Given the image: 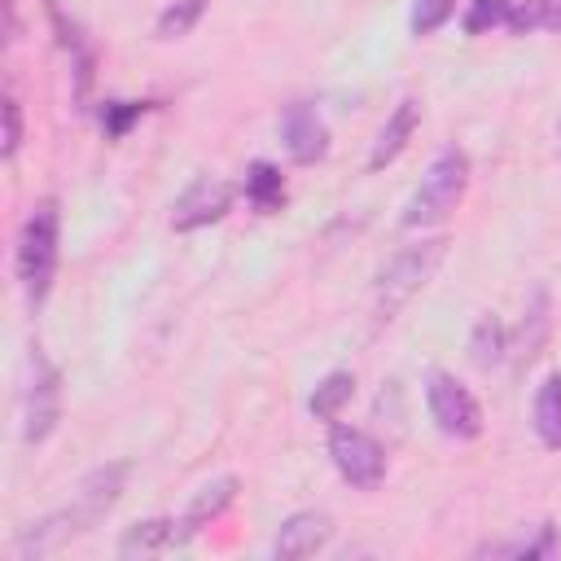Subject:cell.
I'll use <instances>...</instances> for the list:
<instances>
[{
    "mask_svg": "<svg viewBox=\"0 0 561 561\" xmlns=\"http://www.w3.org/2000/svg\"><path fill=\"white\" fill-rule=\"evenodd\" d=\"M232 210V184L219 175H197L171 206V228L175 232H197L206 224H219Z\"/></svg>",
    "mask_w": 561,
    "mask_h": 561,
    "instance_id": "ba28073f",
    "label": "cell"
},
{
    "mask_svg": "<svg viewBox=\"0 0 561 561\" xmlns=\"http://www.w3.org/2000/svg\"><path fill=\"white\" fill-rule=\"evenodd\" d=\"M127 478H131V465H127V460H110V465H96V469L75 486V500H70L66 508L75 513V522L83 526V535L123 500Z\"/></svg>",
    "mask_w": 561,
    "mask_h": 561,
    "instance_id": "52a82bcc",
    "label": "cell"
},
{
    "mask_svg": "<svg viewBox=\"0 0 561 561\" xmlns=\"http://www.w3.org/2000/svg\"><path fill=\"white\" fill-rule=\"evenodd\" d=\"M57 254H61V210L53 197L35 202L31 215L18 228V280L26 294V307H44L53 276H57Z\"/></svg>",
    "mask_w": 561,
    "mask_h": 561,
    "instance_id": "6da1fadb",
    "label": "cell"
},
{
    "mask_svg": "<svg viewBox=\"0 0 561 561\" xmlns=\"http://www.w3.org/2000/svg\"><path fill=\"white\" fill-rule=\"evenodd\" d=\"M513 35L535 31H561V0H513V13L504 22Z\"/></svg>",
    "mask_w": 561,
    "mask_h": 561,
    "instance_id": "ac0fdd59",
    "label": "cell"
},
{
    "mask_svg": "<svg viewBox=\"0 0 561 561\" xmlns=\"http://www.w3.org/2000/svg\"><path fill=\"white\" fill-rule=\"evenodd\" d=\"M188 543V530L180 517H149L123 530L118 539V557H158V552H175Z\"/></svg>",
    "mask_w": 561,
    "mask_h": 561,
    "instance_id": "8fae6325",
    "label": "cell"
},
{
    "mask_svg": "<svg viewBox=\"0 0 561 561\" xmlns=\"http://www.w3.org/2000/svg\"><path fill=\"white\" fill-rule=\"evenodd\" d=\"M482 552H491V557H526V561L552 557L557 552V526L552 522H539L535 535H522V539H508V543H491Z\"/></svg>",
    "mask_w": 561,
    "mask_h": 561,
    "instance_id": "d6986e66",
    "label": "cell"
},
{
    "mask_svg": "<svg viewBox=\"0 0 561 561\" xmlns=\"http://www.w3.org/2000/svg\"><path fill=\"white\" fill-rule=\"evenodd\" d=\"M245 202L259 210V215H272V210H280L285 206V175H280V167H272V162H250V171H245Z\"/></svg>",
    "mask_w": 561,
    "mask_h": 561,
    "instance_id": "9a60e30c",
    "label": "cell"
},
{
    "mask_svg": "<svg viewBox=\"0 0 561 561\" xmlns=\"http://www.w3.org/2000/svg\"><path fill=\"white\" fill-rule=\"evenodd\" d=\"M149 105L145 101H105L101 105V127H105V140H123L131 131V123H140Z\"/></svg>",
    "mask_w": 561,
    "mask_h": 561,
    "instance_id": "7402d4cb",
    "label": "cell"
},
{
    "mask_svg": "<svg viewBox=\"0 0 561 561\" xmlns=\"http://www.w3.org/2000/svg\"><path fill=\"white\" fill-rule=\"evenodd\" d=\"M280 145H285V153H289L298 167L320 162V158L329 153V127H324L320 110L307 105V101L285 105V114H280Z\"/></svg>",
    "mask_w": 561,
    "mask_h": 561,
    "instance_id": "9c48e42d",
    "label": "cell"
},
{
    "mask_svg": "<svg viewBox=\"0 0 561 561\" xmlns=\"http://www.w3.org/2000/svg\"><path fill=\"white\" fill-rule=\"evenodd\" d=\"M333 526H329V513L320 508H302V513H289L272 539V552L280 561H298V557H316L324 543H329Z\"/></svg>",
    "mask_w": 561,
    "mask_h": 561,
    "instance_id": "30bf717a",
    "label": "cell"
},
{
    "mask_svg": "<svg viewBox=\"0 0 561 561\" xmlns=\"http://www.w3.org/2000/svg\"><path fill=\"white\" fill-rule=\"evenodd\" d=\"M447 237H425L416 245H403L399 254L386 259V267L373 280V298H377V316L390 320L416 289H425V280L438 272V263L447 259Z\"/></svg>",
    "mask_w": 561,
    "mask_h": 561,
    "instance_id": "3957f363",
    "label": "cell"
},
{
    "mask_svg": "<svg viewBox=\"0 0 561 561\" xmlns=\"http://www.w3.org/2000/svg\"><path fill=\"white\" fill-rule=\"evenodd\" d=\"M504 355H508V329L495 316H482L473 324V333H469V359H473V368L491 373V368L504 364Z\"/></svg>",
    "mask_w": 561,
    "mask_h": 561,
    "instance_id": "2e32d148",
    "label": "cell"
},
{
    "mask_svg": "<svg viewBox=\"0 0 561 561\" xmlns=\"http://www.w3.org/2000/svg\"><path fill=\"white\" fill-rule=\"evenodd\" d=\"M26 364H31V377L22 386V443L39 447L61 421V373L39 346L31 351Z\"/></svg>",
    "mask_w": 561,
    "mask_h": 561,
    "instance_id": "277c9868",
    "label": "cell"
},
{
    "mask_svg": "<svg viewBox=\"0 0 561 561\" xmlns=\"http://www.w3.org/2000/svg\"><path fill=\"white\" fill-rule=\"evenodd\" d=\"M237 491H241V482H237V473H219V478H210V482H202L197 491H193V500H188V508H184V530H188V539L197 535V530H206L232 500H237Z\"/></svg>",
    "mask_w": 561,
    "mask_h": 561,
    "instance_id": "4fadbf2b",
    "label": "cell"
},
{
    "mask_svg": "<svg viewBox=\"0 0 561 561\" xmlns=\"http://www.w3.org/2000/svg\"><path fill=\"white\" fill-rule=\"evenodd\" d=\"M22 145V105L13 92H4V158H13Z\"/></svg>",
    "mask_w": 561,
    "mask_h": 561,
    "instance_id": "d4e9b609",
    "label": "cell"
},
{
    "mask_svg": "<svg viewBox=\"0 0 561 561\" xmlns=\"http://www.w3.org/2000/svg\"><path fill=\"white\" fill-rule=\"evenodd\" d=\"M329 456L333 469L342 473V482H351L355 491H377L386 478V451L373 434L355 430V425H337L329 430Z\"/></svg>",
    "mask_w": 561,
    "mask_h": 561,
    "instance_id": "5b68a950",
    "label": "cell"
},
{
    "mask_svg": "<svg viewBox=\"0 0 561 561\" xmlns=\"http://www.w3.org/2000/svg\"><path fill=\"white\" fill-rule=\"evenodd\" d=\"M508 13H513V0H469V9H465V31H469V35H486V31L504 26Z\"/></svg>",
    "mask_w": 561,
    "mask_h": 561,
    "instance_id": "44dd1931",
    "label": "cell"
},
{
    "mask_svg": "<svg viewBox=\"0 0 561 561\" xmlns=\"http://www.w3.org/2000/svg\"><path fill=\"white\" fill-rule=\"evenodd\" d=\"M526 320H530V337H522V342H526V359H530V355L539 351L543 333H548V289H543V285L530 294V311H526Z\"/></svg>",
    "mask_w": 561,
    "mask_h": 561,
    "instance_id": "cb8c5ba5",
    "label": "cell"
},
{
    "mask_svg": "<svg viewBox=\"0 0 561 561\" xmlns=\"http://www.w3.org/2000/svg\"><path fill=\"white\" fill-rule=\"evenodd\" d=\"M469 188V153L460 145H443L430 162V171L421 175V184L412 188V197L403 202V228H434L443 224Z\"/></svg>",
    "mask_w": 561,
    "mask_h": 561,
    "instance_id": "7a4b0ae2",
    "label": "cell"
},
{
    "mask_svg": "<svg viewBox=\"0 0 561 561\" xmlns=\"http://www.w3.org/2000/svg\"><path fill=\"white\" fill-rule=\"evenodd\" d=\"M535 438L548 447V451H561V373H548L535 390Z\"/></svg>",
    "mask_w": 561,
    "mask_h": 561,
    "instance_id": "5bb4252c",
    "label": "cell"
},
{
    "mask_svg": "<svg viewBox=\"0 0 561 561\" xmlns=\"http://www.w3.org/2000/svg\"><path fill=\"white\" fill-rule=\"evenodd\" d=\"M416 123H421V101L403 96V101L394 105V114L381 123V131H377V140H373V149H368V171L390 167V162H394V158L408 149V140H412Z\"/></svg>",
    "mask_w": 561,
    "mask_h": 561,
    "instance_id": "7c38bea8",
    "label": "cell"
},
{
    "mask_svg": "<svg viewBox=\"0 0 561 561\" xmlns=\"http://www.w3.org/2000/svg\"><path fill=\"white\" fill-rule=\"evenodd\" d=\"M202 13H206V0H171V4L158 13L153 35H158V39H184V35L202 22Z\"/></svg>",
    "mask_w": 561,
    "mask_h": 561,
    "instance_id": "ffe728a7",
    "label": "cell"
},
{
    "mask_svg": "<svg viewBox=\"0 0 561 561\" xmlns=\"http://www.w3.org/2000/svg\"><path fill=\"white\" fill-rule=\"evenodd\" d=\"M451 13H456V0H412L408 26H412V35H434Z\"/></svg>",
    "mask_w": 561,
    "mask_h": 561,
    "instance_id": "603a6c76",
    "label": "cell"
},
{
    "mask_svg": "<svg viewBox=\"0 0 561 561\" xmlns=\"http://www.w3.org/2000/svg\"><path fill=\"white\" fill-rule=\"evenodd\" d=\"M425 408H430V421L438 425V434H447V438H478L482 434V408L469 394V386H460L451 373H430Z\"/></svg>",
    "mask_w": 561,
    "mask_h": 561,
    "instance_id": "8992f818",
    "label": "cell"
},
{
    "mask_svg": "<svg viewBox=\"0 0 561 561\" xmlns=\"http://www.w3.org/2000/svg\"><path fill=\"white\" fill-rule=\"evenodd\" d=\"M351 394H355V377L346 373V368H333L316 390H311V399H307V408H311V416L316 421H337L342 416V408L351 403Z\"/></svg>",
    "mask_w": 561,
    "mask_h": 561,
    "instance_id": "e0dca14e",
    "label": "cell"
}]
</instances>
